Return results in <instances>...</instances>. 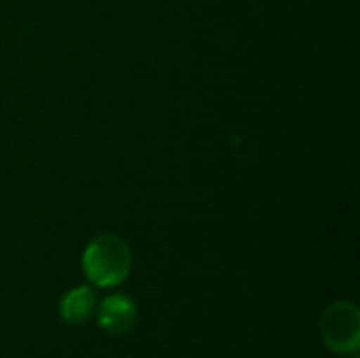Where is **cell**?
Instances as JSON below:
<instances>
[{
  "mask_svg": "<svg viewBox=\"0 0 360 358\" xmlns=\"http://www.w3.org/2000/svg\"><path fill=\"white\" fill-rule=\"evenodd\" d=\"M82 270L95 287H116L131 272L129 245L116 234L93 238L82 253Z\"/></svg>",
  "mask_w": 360,
  "mask_h": 358,
  "instance_id": "cell-1",
  "label": "cell"
},
{
  "mask_svg": "<svg viewBox=\"0 0 360 358\" xmlns=\"http://www.w3.org/2000/svg\"><path fill=\"white\" fill-rule=\"evenodd\" d=\"M321 335L325 346L335 354H354L360 342L359 308L348 302L331 304L321 319Z\"/></svg>",
  "mask_w": 360,
  "mask_h": 358,
  "instance_id": "cell-2",
  "label": "cell"
},
{
  "mask_svg": "<svg viewBox=\"0 0 360 358\" xmlns=\"http://www.w3.org/2000/svg\"><path fill=\"white\" fill-rule=\"evenodd\" d=\"M95 317H97V325L105 333L122 335V333H129L133 329L135 319H137V310H135V304L131 298L110 295L97 306Z\"/></svg>",
  "mask_w": 360,
  "mask_h": 358,
  "instance_id": "cell-3",
  "label": "cell"
},
{
  "mask_svg": "<svg viewBox=\"0 0 360 358\" xmlns=\"http://www.w3.org/2000/svg\"><path fill=\"white\" fill-rule=\"evenodd\" d=\"M97 310V298L91 287H76L68 291L61 300L59 312L68 325H82L86 323Z\"/></svg>",
  "mask_w": 360,
  "mask_h": 358,
  "instance_id": "cell-4",
  "label": "cell"
}]
</instances>
